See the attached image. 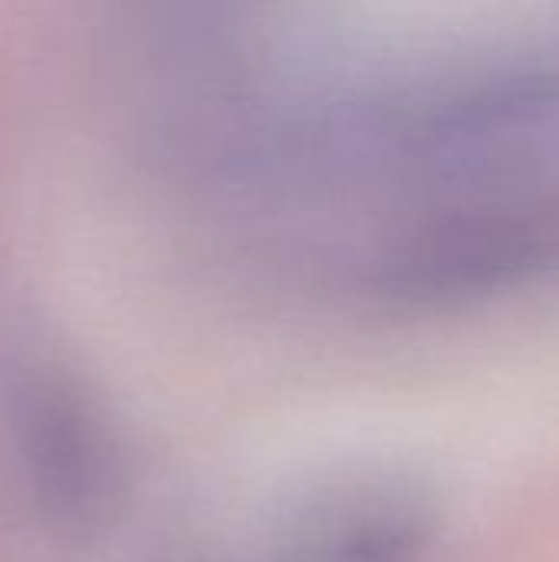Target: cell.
<instances>
[{"label":"cell","instance_id":"1","mask_svg":"<svg viewBox=\"0 0 559 562\" xmlns=\"http://www.w3.org/2000/svg\"><path fill=\"white\" fill-rule=\"evenodd\" d=\"M425 504L402 487H346L283 527L277 562H412L428 540Z\"/></svg>","mask_w":559,"mask_h":562}]
</instances>
